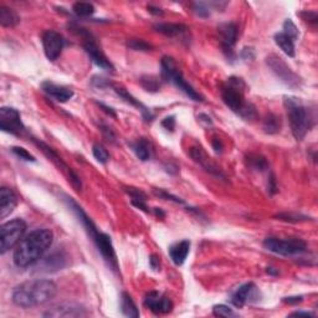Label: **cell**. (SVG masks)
I'll use <instances>...</instances> for the list:
<instances>
[{
	"mask_svg": "<svg viewBox=\"0 0 318 318\" xmlns=\"http://www.w3.org/2000/svg\"><path fill=\"white\" fill-rule=\"evenodd\" d=\"M86 316V311L79 305L62 304L45 312L44 317H81Z\"/></svg>",
	"mask_w": 318,
	"mask_h": 318,
	"instance_id": "obj_15",
	"label": "cell"
},
{
	"mask_svg": "<svg viewBox=\"0 0 318 318\" xmlns=\"http://www.w3.org/2000/svg\"><path fill=\"white\" fill-rule=\"evenodd\" d=\"M282 32H284L285 35H287L289 37H291L294 41H296L300 36L299 29H297V26L294 24V21H292L291 19H287L286 21L284 22V31Z\"/></svg>",
	"mask_w": 318,
	"mask_h": 318,
	"instance_id": "obj_35",
	"label": "cell"
},
{
	"mask_svg": "<svg viewBox=\"0 0 318 318\" xmlns=\"http://www.w3.org/2000/svg\"><path fill=\"white\" fill-rule=\"evenodd\" d=\"M17 205V197L11 189L2 187L0 189V217L9 216Z\"/></svg>",
	"mask_w": 318,
	"mask_h": 318,
	"instance_id": "obj_16",
	"label": "cell"
},
{
	"mask_svg": "<svg viewBox=\"0 0 318 318\" xmlns=\"http://www.w3.org/2000/svg\"><path fill=\"white\" fill-rule=\"evenodd\" d=\"M0 128L14 136H22L26 132L19 111L12 107H1L0 109Z\"/></svg>",
	"mask_w": 318,
	"mask_h": 318,
	"instance_id": "obj_9",
	"label": "cell"
},
{
	"mask_svg": "<svg viewBox=\"0 0 318 318\" xmlns=\"http://www.w3.org/2000/svg\"><path fill=\"white\" fill-rule=\"evenodd\" d=\"M127 46H128L129 49L134 50V51H149V50H152V45H149L148 42H146L142 39L128 40Z\"/></svg>",
	"mask_w": 318,
	"mask_h": 318,
	"instance_id": "obj_33",
	"label": "cell"
},
{
	"mask_svg": "<svg viewBox=\"0 0 318 318\" xmlns=\"http://www.w3.org/2000/svg\"><path fill=\"white\" fill-rule=\"evenodd\" d=\"M124 190H126L127 194L131 197L132 200H141V202H147V195L144 194L142 190L137 189V188H132V187L126 188Z\"/></svg>",
	"mask_w": 318,
	"mask_h": 318,
	"instance_id": "obj_39",
	"label": "cell"
},
{
	"mask_svg": "<svg viewBox=\"0 0 318 318\" xmlns=\"http://www.w3.org/2000/svg\"><path fill=\"white\" fill-rule=\"evenodd\" d=\"M99 106L101 107V108H104V111L107 112V113H108L109 116H112V117H114V118H116V112L113 111V108H111V107L106 106V105H104V104H100V102H99Z\"/></svg>",
	"mask_w": 318,
	"mask_h": 318,
	"instance_id": "obj_51",
	"label": "cell"
},
{
	"mask_svg": "<svg viewBox=\"0 0 318 318\" xmlns=\"http://www.w3.org/2000/svg\"><path fill=\"white\" fill-rule=\"evenodd\" d=\"M92 153H94L95 158L99 160L100 163H102V164H106V163L108 162L109 153L102 144H94V147H92Z\"/></svg>",
	"mask_w": 318,
	"mask_h": 318,
	"instance_id": "obj_32",
	"label": "cell"
},
{
	"mask_svg": "<svg viewBox=\"0 0 318 318\" xmlns=\"http://www.w3.org/2000/svg\"><path fill=\"white\" fill-rule=\"evenodd\" d=\"M148 11L151 12V14L153 15H163V10L160 9V7H157V6H153V5H149L148 6Z\"/></svg>",
	"mask_w": 318,
	"mask_h": 318,
	"instance_id": "obj_52",
	"label": "cell"
},
{
	"mask_svg": "<svg viewBox=\"0 0 318 318\" xmlns=\"http://www.w3.org/2000/svg\"><path fill=\"white\" fill-rule=\"evenodd\" d=\"M212 148L215 149V152H216V153H221L222 152L224 147H222L221 141H220L219 138H215L214 141H212Z\"/></svg>",
	"mask_w": 318,
	"mask_h": 318,
	"instance_id": "obj_49",
	"label": "cell"
},
{
	"mask_svg": "<svg viewBox=\"0 0 318 318\" xmlns=\"http://www.w3.org/2000/svg\"><path fill=\"white\" fill-rule=\"evenodd\" d=\"M190 250V241L189 240H183V241L178 242V244L173 245L169 249V256L172 261L174 262L177 266H182L187 260L188 254Z\"/></svg>",
	"mask_w": 318,
	"mask_h": 318,
	"instance_id": "obj_18",
	"label": "cell"
},
{
	"mask_svg": "<svg viewBox=\"0 0 318 318\" xmlns=\"http://www.w3.org/2000/svg\"><path fill=\"white\" fill-rule=\"evenodd\" d=\"M267 190L271 195H274L275 193L277 192V185H276V179H275L274 174L270 175V179H269V185H267Z\"/></svg>",
	"mask_w": 318,
	"mask_h": 318,
	"instance_id": "obj_46",
	"label": "cell"
},
{
	"mask_svg": "<svg viewBox=\"0 0 318 318\" xmlns=\"http://www.w3.org/2000/svg\"><path fill=\"white\" fill-rule=\"evenodd\" d=\"M52 239L54 235L49 229H36L27 234L16 245L14 251V264L21 269L36 264L51 246Z\"/></svg>",
	"mask_w": 318,
	"mask_h": 318,
	"instance_id": "obj_1",
	"label": "cell"
},
{
	"mask_svg": "<svg viewBox=\"0 0 318 318\" xmlns=\"http://www.w3.org/2000/svg\"><path fill=\"white\" fill-rule=\"evenodd\" d=\"M275 42H276L277 46H279L287 56H295V41L291 37L285 35L284 32H279V34L275 35Z\"/></svg>",
	"mask_w": 318,
	"mask_h": 318,
	"instance_id": "obj_26",
	"label": "cell"
},
{
	"mask_svg": "<svg viewBox=\"0 0 318 318\" xmlns=\"http://www.w3.org/2000/svg\"><path fill=\"white\" fill-rule=\"evenodd\" d=\"M131 147L134 153H136V156L141 160H143V162L149 160L153 156V147H152V143L147 138L137 139L136 142L131 143Z\"/></svg>",
	"mask_w": 318,
	"mask_h": 318,
	"instance_id": "obj_23",
	"label": "cell"
},
{
	"mask_svg": "<svg viewBox=\"0 0 318 318\" xmlns=\"http://www.w3.org/2000/svg\"><path fill=\"white\" fill-rule=\"evenodd\" d=\"M300 15H301V16L304 17V20H306V21L317 24L318 16H317V12L316 11H305V12H301Z\"/></svg>",
	"mask_w": 318,
	"mask_h": 318,
	"instance_id": "obj_44",
	"label": "cell"
},
{
	"mask_svg": "<svg viewBox=\"0 0 318 318\" xmlns=\"http://www.w3.org/2000/svg\"><path fill=\"white\" fill-rule=\"evenodd\" d=\"M116 92H117V95H118V96L121 97L122 100H124V101L127 102V104L132 105V106H134V107H137V108H138L139 111H141L142 116H143V118L146 119L147 122L153 121L154 116H153V113L151 112V109H148L146 106H144L143 104H141V102H139L138 100L134 99V97L132 96V95L129 94L128 91H127V90L122 89V87H121V89H119V87H117Z\"/></svg>",
	"mask_w": 318,
	"mask_h": 318,
	"instance_id": "obj_19",
	"label": "cell"
},
{
	"mask_svg": "<svg viewBox=\"0 0 318 318\" xmlns=\"http://www.w3.org/2000/svg\"><path fill=\"white\" fill-rule=\"evenodd\" d=\"M178 66L175 64L174 59L169 56H164L160 62V80L164 82H169L175 72L178 71Z\"/></svg>",
	"mask_w": 318,
	"mask_h": 318,
	"instance_id": "obj_24",
	"label": "cell"
},
{
	"mask_svg": "<svg viewBox=\"0 0 318 318\" xmlns=\"http://www.w3.org/2000/svg\"><path fill=\"white\" fill-rule=\"evenodd\" d=\"M255 292H256V286H255V284L247 282V284L242 285L241 287H239V289L235 291V294L232 295L231 302L234 304V306L239 307V309L240 307H244L245 305L254 297Z\"/></svg>",
	"mask_w": 318,
	"mask_h": 318,
	"instance_id": "obj_17",
	"label": "cell"
},
{
	"mask_svg": "<svg viewBox=\"0 0 318 318\" xmlns=\"http://www.w3.org/2000/svg\"><path fill=\"white\" fill-rule=\"evenodd\" d=\"M212 312H214L215 316H219V317H232V316H235V312L232 311V309H230V307L225 306V305H217V306H214V309H212Z\"/></svg>",
	"mask_w": 318,
	"mask_h": 318,
	"instance_id": "obj_36",
	"label": "cell"
},
{
	"mask_svg": "<svg viewBox=\"0 0 318 318\" xmlns=\"http://www.w3.org/2000/svg\"><path fill=\"white\" fill-rule=\"evenodd\" d=\"M65 200H66L70 209L76 214V216L79 217L80 221L84 224L85 229H86V231L89 232V235L91 236L92 241L96 244L97 249H99V251L101 252V255L104 256L105 261L108 264V266L111 267L112 270L117 271V270H118V261H117L116 251H114V247L113 245H112L111 237H109L108 235L104 234V232L97 230V227L95 226V224L92 222V220L90 219L89 215L84 212V209H82L72 198L66 197Z\"/></svg>",
	"mask_w": 318,
	"mask_h": 318,
	"instance_id": "obj_3",
	"label": "cell"
},
{
	"mask_svg": "<svg viewBox=\"0 0 318 318\" xmlns=\"http://www.w3.org/2000/svg\"><path fill=\"white\" fill-rule=\"evenodd\" d=\"M141 85L143 89H146L149 92H157L160 89V80L156 76H143L141 79Z\"/></svg>",
	"mask_w": 318,
	"mask_h": 318,
	"instance_id": "obj_31",
	"label": "cell"
},
{
	"mask_svg": "<svg viewBox=\"0 0 318 318\" xmlns=\"http://www.w3.org/2000/svg\"><path fill=\"white\" fill-rule=\"evenodd\" d=\"M193 9H194L195 14L199 15L200 17L210 16V7L205 2H195L193 5Z\"/></svg>",
	"mask_w": 318,
	"mask_h": 318,
	"instance_id": "obj_38",
	"label": "cell"
},
{
	"mask_svg": "<svg viewBox=\"0 0 318 318\" xmlns=\"http://www.w3.org/2000/svg\"><path fill=\"white\" fill-rule=\"evenodd\" d=\"M20 16L10 7L0 6V24L4 27H14L19 24Z\"/></svg>",
	"mask_w": 318,
	"mask_h": 318,
	"instance_id": "obj_25",
	"label": "cell"
},
{
	"mask_svg": "<svg viewBox=\"0 0 318 318\" xmlns=\"http://www.w3.org/2000/svg\"><path fill=\"white\" fill-rule=\"evenodd\" d=\"M244 86L245 85L241 81V79L231 77V79H229L226 86L222 87L221 99L232 112L239 114L241 118L249 121V119L256 118L257 113L254 105L245 101L244 95H242V87Z\"/></svg>",
	"mask_w": 318,
	"mask_h": 318,
	"instance_id": "obj_5",
	"label": "cell"
},
{
	"mask_svg": "<svg viewBox=\"0 0 318 318\" xmlns=\"http://www.w3.org/2000/svg\"><path fill=\"white\" fill-rule=\"evenodd\" d=\"M72 10H74L75 14L80 17H89L91 16L95 12V6L91 2H75L74 6H72Z\"/></svg>",
	"mask_w": 318,
	"mask_h": 318,
	"instance_id": "obj_30",
	"label": "cell"
},
{
	"mask_svg": "<svg viewBox=\"0 0 318 318\" xmlns=\"http://www.w3.org/2000/svg\"><path fill=\"white\" fill-rule=\"evenodd\" d=\"M64 265H65V259L61 254L50 255V256L46 259V267L49 270L50 267L55 270H59L61 269V267H64Z\"/></svg>",
	"mask_w": 318,
	"mask_h": 318,
	"instance_id": "obj_34",
	"label": "cell"
},
{
	"mask_svg": "<svg viewBox=\"0 0 318 318\" xmlns=\"http://www.w3.org/2000/svg\"><path fill=\"white\" fill-rule=\"evenodd\" d=\"M190 157H192L193 159H194V162L199 163L200 165H202L204 169H207L208 172H210L212 174H215L216 177H221V178H225L224 175L220 173V170L217 169L216 167H215L212 163L209 162V159L207 158V154L204 153V151H203L200 147H194V148L190 149Z\"/></svg>",
	"mask_w": 318,
	"mask_h": 318,
	"instance_id": "obj_22",
	"label": "cell"
},
{
	"mask_svg": "<svg viewBox=\"0 0 318 318\" xmlns=\"http://www.w3.org/2000/svg\"><path fill=\"white\" fill-rule=\"evenodd\" d=\"M264 247L274 254L281 256H295L306 251V242L301 239H279V237H267L264 240Z\"/></svg>",
	"mask_w": 318,
	"mask_h": 318,
	"instance_id": "obj_6",
	"label": "cell"
},
{
	"mask_svg": "<svg viewBox=\"0 0 318 318\" xmlns=\"http://www.w3.org/2000/svg\"><path fill=\"white\" fill-rule=\"evenodd\" d=\"M153 192H154V194L157 195V197L162 198V199H165V200H172V202L178 203V204H184V202H183V200L180 199V198L174 197V195L169 194V193L165 192V190H163V189H154Z\"/></svg>",
	"mask_w": 318,
	"mask_h": 318,
	"instance_id": "obj_40",
	"label": "cell"
},
{
	"mask_svg": "<svg viewBox=\"0 0 318 318\" xmlns=\"http://www.w3.org/2000/svg\"><path fill=\"white\" fill-rule=\"evenodd\" d=\"M221 36V47L224 54L229 60L235 59L234 45L237 40V26L234 22H225L217 27Z\"/></svg>",
	"mask_w": 318,
	"mask_h": 318,
	"instance_id": "obj_11",
	"label": "cell"
},
{
	"mask_svg": "<svg viewBox=\"0 0 318 318\" xmlns=\"http://www.w3.org/2000/svg\"><path fill=\"white\" fill-rule=\"evenodd\" d=\"M149 265H151V267L154 270V271H159L160 270L159 257L157 256V255H152V256L149 257Z\"/></svg>",
	"mask_w": 318,
	"mask_h": 318,
	"instance_id": "obj_47",
	"label": "cell"
},
{
	"mask_svg": "<svg viewBox=\"0 0 318 318\" xmlns=\"http://www.w3.org/2000/svg\"><path fill=\"white\" fill-rule=\"evenodd\" d=\"M41 87L45 94H47L51 99H54L57 102H61V104H65L74 97V91L71 89L60 86V85L54 84V82L46 81L41 85Z\"/></svg>",
	"mask_w": 318,
	"mask_h": 318,
	"instance_id": "obj_14",
	"label": "cell"
},
{
	"mask_svg": "<svg viewBox=\"0 0 318 318\" xmlns=\"http://www.w3.org/2000/svg\"><path fill=\"white\" fill-rule=\"evenodd\" d=\"M85 51L87 52V55L90 56V59L92 60L95 65H97L101 69L107 70V71H114V66L112 65V62L107 59L106 55L101 51L99 46L96 45V42L94 41L91 36L86 37L84 42Z\"/></svg>",
	"mask_w": 318,
	"mask_h": 318,
	"instance_id": "obj_12",
	"label": "cell"
},
{
	"mask_svg": "<svg viewBox=\"0 0 318 318\" xmlns=\"http://www.w3.org/2000/svg\"><path fill=\"white\" fill-rule=\"evenodd\" d=\"M170 82H173V84H174L175 86L180 90V91L184 92V94L187 95L190 100H193V101H198V102L203 101V97L200 96V95L198 94L194 89H193V86H190V85L185 81L180 70H178V71L175 72L174 76H173L172 80H170Z\"/></svg>",
	"mask_w": 318,
	"mask_h": 318,
	"instance_id": "obj_20",
	"label": "cell"
},
{
	"mask_svg": "<svg viewBox=\"0 0 318 318\" xmlns=\"http://www.w3.org/2000/svg\"><path fill=\"white\" fill-rule=\"evenodd\" d=\"M285 107L287 109L292 134L297 141H302L316 122L314 109L307 107L296 97H285Z\"/></svg>",
	"mask_w": 318,
	"mask_h": 318,
	"instance_id": "obj_4",
	"label": "cell"
},
{
	"mask_svg": "<svg viewBox=\"0 0 318 318\" xmlns=\"http://www.w3.org/2000/svg\"><path fill=\"white\" fill-rule=\"evenodd\" d=\"M101 131H102V133L105 134V137H106V138L108 139V141H111V142L116 141V136H114L113 131H112V129L109 128V127H107V126H105V124H102Z\"/></svg>",
	"mask_w": 318,
	"mask_h": 318,
	"instance_id": "obj_45",
	"label": "cell"
},
{
	"mask_svg": "<svg viewBox=\"0 0 318 318\" xmlns=\"http://www.w3.org/2000/svg\"><path fill=\"white\" fill-rule=\"evenodd\" d=\"M57 286L50 280H31L15 287L12 291V302L16 306L29 309L40 306L54 299Z\"/></svg>",
	"mask_w": 318,
	"mask_h": 318,
	"instance_id": "obj_2",
	"label": "cell"
},
{
	"mask_svg": "<svg viewBox=\"0 0 318 318\" xmlns=\"http://www.w3.org/2000/svg\"><path fill=\"white\" fill-rule=\"evenodd\" d=\"M26 230V224L21 219H12L0 227V252L5 254L21 241L22 235Z\"/></svg>",
	"mask_w": 318,
	"mask_h": 318,
	"instance_id": "obj_7",
	"label": "cell"
},
{
	"mask_svg": "<svg viewBox=\"0 0 318 318\" xmlns=\"http://www.w3.org/2000/svg\"><path fill=\"white\" fill-rule=\"evenodd\" d=\"M92 85H94L95 87H97V89H106V87L111 86V82L101 76H95L94 79H92Z\"/></svg>",
	"mask_w": 318,
	"mask_h": 318,
	"instance_id": "obj_42",
	"label": "cell"
},
{
	"mask_svg": "<svg viewBox=\"0 0 318 318\" xmlns=\"http://www.w3.org/2000/svg\"><path fill=\"white\" fill-rule=\"evenodd\" d=\"M121 310H122V314L127 317H138L139 316V311L137 309L136 304L133 302L132 297L129 296L128 294L124 292L122 295V299H121Z\"/></svg>",
	"mask_w": 318,
	"mask_h": 318,
	"instance_id": "obj_27",
	"label": "cell"
},
{
	"mask_svg": "<svg viewBox=\"0 0 318 318\" xmlns=\"http://www.w3.org/2000/svg\"><path fill=\"white\" fill-rule=\"evenodd\" d=\"M241 57L244 60H252L255 57V52L251 47H245L241 51Z\"/></svg>",
	"mask_w": 318,
	"mask_h": 318,
	"instance_id": "obj_48",
	"label": "cell"
},
{
	"mask_svg": "<svg viewBox=\"0 0 318 318\" xmlns=\"http://www.w3.org/2000/svg\"><path fill=\"white\" fill-rule=\"evenodd\" d=\"M246 162L251 169L257 170V172H264V170L269 169V163L266 158L260 154H249L246 157Z\"/></svg>",
	"mask_w": 318,
	"mask_h": 318,
	"instance_id": "obj_29",
	"label": "cell"
},
{
	"mask_svg": "<svg viewBox=\"0 0 318 318\" xmlns=\"http://www.w3.org/2000/svg\"><path fill=\"white\" fill-rule=\"evenodd\" d=\"M144 306L156 315L169 314L173 309V304L167 296L157 291L149 292L144 299Z\"/></svg>",
	"mask_w": 318,
	"mask_h": 318,
	"instance_id": "obj_13",
	"label": "cell"
},
{
	"mask_svg": "<svg viewBox=\"0 0 318 318\" xmlns=\"http://www.w3.org/2000/svg\"><path fill=\"white\" fill-rule=\"evenodd\" d=\"M42 46H44V52L46 55L47 60L50 61H56L61 55L62 50L65 46V40L61 34L54 30H47L42 35Z\"/></svg>",
	"mask_w": 318,
	"mask_h": 318,
	"instance_id": "obj_10",
	"label": "cell"
},
{
	"mask_svg": "<svg viewBox=\"0 0 318 318\" xmlns=\"http://www.w3.org/2000/svg\"><path fill=\"white\" fill-rule=\"evenodd\" d=\"M11 151H12V153L15 154V156L19 157L20 159L26 160V162H35V160H36L32 154H30L29 152L26 151V149L21 148V147H12Z\"/></svg>",
	"mask_w": 318,
	"mask_h": 318,
	"instance_id": "obj_37",
	"label": "cell"
},
{
	"mask_svg": "<svg viewBox=\"0 0 318 318\" xmlns=\"http://www.w3.org/2000/svg\"><path fill=\"white\" fill-rule=\"evenodd\" d=\"M262 128H264V131L269 134H275L277 133V132H280V128H281L280 117L274 113H269L266 116V118L264 119Z\"/></svg>",
	"mask_w": 318,
	"mask_h": 318,
	"instance_id": "obj_28",
	"label": "cell"
},
{
	"mask_svg": "<svg viewBox=\"0 0 318 318\" xmlns=\"http://www.w3.org/2000/svg\"><path fill=\"white\" fill-rule=\"evenodd\" d=\"M276 217H279L280 220H284V221H291V222H297V221H302V220H307V216H304V215L287 214V212L276 215Z\"/></svg>",
	"mask_w": 318,
	"mask_h": 318,
	"instance_id": "obj_41",
	"label": "cell"
},
{
	"mask_svg": "<svg viewBox=\"0 0 318 318\" xmlns=\"http://www.w3.org/2000/svg\"><path fill=\"white\" fill-rule=\"evenodd\" d=\"M284 302L289 305H294V304H299V302H302V296H295V297H286L284 300Z\"/></svg>",
	"mask_w": 318,
	"mask_h": 318,
	"instance_id": "obj_50",
	"label": "cell"
},
{
	"mask_svg": "<svg viewBox=\"0 0 318 318\" xmlns=\"http://www.w3.org/2000/svg\"><path fill=\"white\" fill-rule=\"evenodd\" d=\"M153 29L157 32L165 35L168 37H177L183 36L187 34L188 27L183 24H173V22H159L153 26Z\"/></svg>",
	"mask_w": 318,
	"mask_h": 318,
	"instance_id": "obj_21",
	"label": "cell"
},
{
	"mask_svg": "<svg viewBox=\"0 0 318 318\" xmlns=\"http://www.w3.org/2000/svg\"><path fill=\"white\" fill-rule=\"evenodd\" d=\"M154 212H156L157 216H159V217H164L165 216V212H163L162 209H159V208H154Z\"/></svg>",
	"mask_w": 318,
	"mask_h": 318,
	"instance_id": "obj_54",
	"label": "cell"
},
{
	"mask_svg": "<svg viewBox=\"0 0 318 318\" xmlns=\"http://www.w3.org/2000/svg\"><path fill=\"white\" fill-rule=\"evenodd\" d=\"M162 126L164 127L167 131L173 132L175 128V117L174 116H168L165 117L164 119L162 121Z\"/></svg>",
	"mask_w": 318,
	"mask_h": 318,
	"instance_id": "obj_43",
	"label": "cell"
},
{
	"mask_svg": "<svg viewBox=\"0 0 318 318\" xmlns=\"http://www.w3.org/2000/svg\"><path fill=\"white\" fill-rule=\"evenodd\" d=\"M292 316H309V317H312V315L310 314V312L297 311V312H294V314H292Z\"/></svg>",
	"mask_w": 318,
	"mask_h": 318,
	"instance_id": "obj_53",
	"label": "cell"
},
{
	"mask_svg": "<svg viewBox=\"0 0 318 318\" xmlns=\"http://www.w3.org/2000/svg\"><path fill=\"white\" fill-rule=\"evenodd\" d=\"M266 64L269 65V67L272 70V72H274L284 84H286L287 86L292 87V89H297V87L301 86V79L287 66V64L284 61V59H281V57L277 56V55L271 54L266 57Z\"/></svg>",
	"mask_w": 318,
	"mask_h": 318,
	"instance_id": "obj_8",
	"label": "cell"
}]
</instances>
